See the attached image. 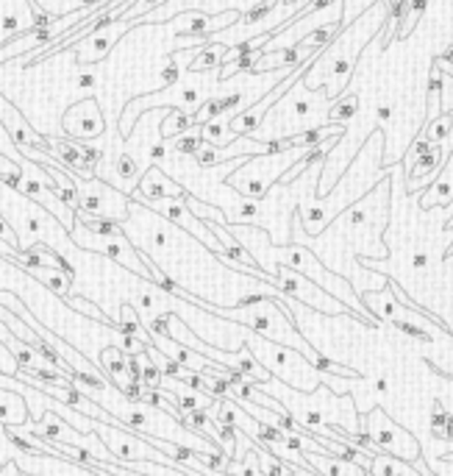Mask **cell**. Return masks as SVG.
<instances>
[{"label": "cell", "mask_w": 453, "mask_h": 476, "mask_svg": "<svg viewBox=\"0 0 453 476\" xmlns=\"http://www.w3.org/2000/svg\"><path fill=\"white\" fill-rule=\"evenodd\" d=\"M20 371V362L12 357V351L0 343V373H6V376H17Z\"/></svg>", "instance_id": "15"}, {"label": "cell", "mask_w": 453, "mask_h": 476, "mask_svg": "<svg viewBox=\"0 0 453 476\" xmlns=\"http://www.w3.org/2000/svg\"><path fill=\"white\" fill-rule=\"evenodd\" d=\"M81 226V223H78ZM84 229V226H81ZM87 231V229H84ZM70 237L78 242L81 248H89V251H98V253H103V256H109V259H114L117 265H123V267H128V270H134V273H139V276H145V279H150V270H147V265L142 262V256H139V251L125 240V234H112V237H101V234H92V231H87V237L78 231V229H72L70 231Z\"/></svg>", "instance_id": "4"}, {"label": "cell", "mask_w": 453, "mask_h": 476, "mask_svg": "<svg viewBox=\"0 0 453 476\" xmlns=\"http://www.w3.org/2000/svg\"><path fill=\"white\" fill-rule=\"evenodd\" d=\"M64 301H67V304H70L72 309H78V312H87V315H92V318H95L98 323H109V320H106V315H103V312H101V309H98V307H95V304H92L89 298L84 301V298H78V296H67Z\"/></svg>", "instance_id": "14"}, {"label": "cell", "mask_w": 453, "mask_h": 476, "mask_svg": "<svg viewBox=\"0 0 453 476\" xmlns=\"http://www.w3.org/2000/svg\"><path fill=\"white\" fill-rule=\"evenodd\" d=\"M75 184H78V209L81 212L103 218V220H112V223H123L128 218L131 203H128V198L123 192L112 189L109 184H103L98 178L81 181L78 176H75Z\"/></svg>", "instance_id": "2"}, {"label": "cell", "mask_w": 453, "mask_h": 476, "mask_svg": "<svg viewBox=\"0 0 453 476\" xmlns=\"http://www.w3.org/2000/svg\"><path fill=\"white\" fill-rule=\"evenodd\" d=\"M70 112L81 117L78 123H64L70 128V134H75V137L92 140V137H98V134L103 131V114H101V109H98L95 101H81L78 106H72Z\"/></svg>", "instance_id": "7"}, {"label": "cell", "mask_w": 453, "mask_h": 476, "mask_svg": "<svg viewBox=\"0 0 453 476\" xmlns=\"http://www.w3.org/2000/svg\"><path fill=\"white\" fill-rule=\"evenodd\" d=\"M273 279H275V287H278L281 296L304 301V304L315 307V309L323 312V315H337V312L342 309V307H339V298L328 296L320 284L309 282L304 273H297V270H292V267L278 265V270L273 273Z\"/></svg>", "instance_id": "3"}, {"label": "cell", "mask_w": 453, "mask_h": 476, "mask_svg": "<svg viewBox=\"0 0 453 476\" xmlns=\"http://www.w3.org/2000/svg\"><path fill=\"white\" fill-rule=\"evenodd\" d=\"M297 3H306V0H281V6L289 9V6H297Z\"/></svg>", "instance_id": "21"}, {"label": "cell", "mask_w": 453, "mask_h": 476, "mask_svg": "<svg viewBox=\"0 0 453 476\" xmlns=\"http://www.w3.org/2000/svg\"><path fill=\"white\" fill-rule=\"evenodd\" d=\"M392 117V106L390 103H381L379 109H375V120H379V123H387Z\"/></svg>", "instance_id": "17"}, {"label": "cell", "mask_w": 453, "mask_h": 476, "mask_svg": "<svg viewBox=\"0 0 453 476\" xmlns=\"http://www.w3.org/2000/svg\"><path fill=\"white\" fill-rule=\"evenodd\" d=\"M31 25H34V14L28 9V0H0V42L9 34Z\"/></svg>", "instance_id": "6"}, {"label": "cell", "mask_w": 453, "mask_h": 476, "mask_svg": "<svg viewBox=\"0 0 453 476\" xmlns=\"http://www.w3.org/2000/svg\"><path fill=\"white\" fill-rule=\"evenodd\" d=\"M3 173H23V167L17 162H12L9 156H0V176Z\"/></svg>", "instance_id": "16"}, {"label": "cell", "mask_w": 453, "mask_h": 476, "mask_svg": "<svg viewBox=\"0 0 453 476\" xmlns=\"http://www.w3.org/2000/svg\"><path fill=\"white\" fill-rule=\"evenodd\" d=\"M28 273L36 276L39 282H45L56 296H70L72 287V270H59V267H28Z\"/></svg>", "instance_id": "9"}, {"label": "cell", "mask_w": 453, "mask_h": 476, "mask_svg": "<svg viewBox=\"0 0 453 476\" xmlns=\"http://www.w3.org/2000/svg\"><path fill=\"white\" fill-rule=\"evenodd\" d=\"M28 418V401L14 390L0 387V426H25Z\"/></svg>", "instance_id": "8"}, {"label": "cell", "mask_w": 453, "mask_h": 476, "mask_svg": "<svg viewBox=\"0 0 453 476\" xmlns=\"http://www.w3.org/2000/svg\"><path fill=\"white\" fill-rule=\"evenodd\" d=\"M28 476H31V473H28Z\"/></svg>", "instance_id": "22"}, {"label": "cell", "mask_w": 453, "mask_h": 476, "mask_svg": "<svg viewBox=\"0 0 453 476\" xmlns=\"http://www.w3.org/2000/svg\"><path fill=\"white\" fill-rule=\"evenodd\" d=\"M361 426L364 432L359 435H367L384 454H392L403 462H420V443L414 440V435L401 429L381 406H375L370 415H361Z\"/></svg>", "instance_id": "1"}, {"label": "cell", "mask_w": 453, "mask_h": 476, "mask_svg": "<svg viewBox=\"0 0 453 476\" xmlns=\"http://www.w3.org/2000/svg\"><path fill=\"white\" fill-rule=\"evenodd\" d=\"M428 265V253H423V251H417V253H412V267H417V270H423Z\"/></svg>", "instance_id": "18"}, {"label": "cell", "mask_w": 453, "mask_h": 476, "mask_svg": "<svg viewBox=\"0 0 453 476\" xmlns=\"http://www.w3.org/2000/svg\"><path fill=\"white\" fill-rule=\"evenodd\" d=\"M184 195H187V189H184L181 184L170 181L159 167H150V170L142 176L139 187L131 192V198H136L139 203H150V200H170V198H184Z\"/></svg>", "instance_id": "5"}, {"label": "cell", "mask_w": 453, "mask_h": 476, "mask_svg": "<svg viewBox=\"0 0 453 476\" xmlns=\"http://www.w3.org/2000/svg\"><path fill=\"white\" fill-rule=\"evenodd\" d=\"M78 87H87V90L95 87V76H92V73H87V76L81 73V76H78Z\"/></svg>", "instance_id": "20"}, {"label": "cell", "mask_w": 453, "mask_h": 476, "mask_svg": "<svg viewBox=\"0 0 453 476\" xmlns=\"http://www.w3.org/2000/svg\"><path fill=\"white\" fill-rule=\"evenodd\" d=\"M117 326H120V331H123L125 337H136L139 343H145V346H154V337H150V334L142 329V320L136 318V312H134L128 304H123V318L117 320Z\"/></svg>", "instance_id": "10"}, {"label": "cell", "mask_w": 453, "mask_h": 476, "mask_svg": "<svg viewBox=\"0 0 453 476\" xmlns=\"http://www.w3.org/2000/svg\"><path fill=\"white\" fill-rule=\"evenodd\" d=\"M356 112H359V95H356V92H350V95H345L342 101H337V103L328 109V117H331V123L345 125L348 120H353V117H356Z\"/></svg>", "instance_id": "13"}, {"label": "cell", "mask_w": 453, "mask_h": 476, "mask_svg": "<svg viewBox=\"0 0 453 476\" xmlns=\"http://www.w3.org/2000/svg\"><path fill=\"white\" fill-rule=\"evenodd\" d=\"M423 137H425L431 145H442V143L450 137V112H445V114L428 120V123L423 125Z\"/></svg>", "instance_id": "12"}, {"label": "cell", "mask_w": 453, "mask_h": 476, "mask_svg": "<svg viewBox=\"0 0 453 476\" xmlns=\"http://www.w3.org/2000/svg\"><path fill=\"white\" fill-rule=\"evenodd\" d=\"M372 387H375V393H381V395H384V393H390V382H387L384 376H381V379H375V384H372Z\"/></svg>", "instance_id": "19"}, {"label": "cell", "mask_w": 453, "mask_h": 476, "mask_svg": "<svg viewBox=\"0 0 453 476\" xmlns=\"http://www.w3.org/2000/svg\"><path fill=\"white\" fill-rule=\"evenodd\" d=\"M225 61V56H222V48H211V45H200L198 48V53L189 59V70L192 73H200V70H209V67H217V64H222Z\"/></svg>", "instance_id": "11"}]
</instances>
